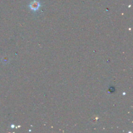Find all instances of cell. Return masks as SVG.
I'll list each match as a JSON object with an SVG mask.
<instances>
[{
	"instance_id": "obj_1",
	"label": "cell",
	"mask_w": 133,
	"mask_h": 133,
	"mask_svg": "<svg viewBox=\"0 0 133 133\" xmlns=\"http://www.w3.org/2000/svg\"><path fill=\"white\" fill-rule=\"evenodd\" d=\"M40 6V4L39 2L34 1L32 2V3L30 5V7L31 9L33 10V11H36L39 9V8Z\"/></svg>"
}]
</instances>
